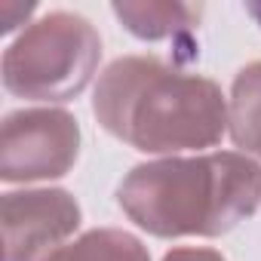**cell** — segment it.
Returning <instances> with one entry per match:
<instances>
[{
    "label": "cell",
    "instance_id": "6da1fadb",
    "mask_svg": "<svg viewBox=\"0 0 261 261\" xmlns=\"http://www.w3.org/2000/svg\"><path fill=\"white\" fill-rule=\"evenodd\" d=\"M92 114L108 136L142 154L215 148L227 133L221 86L157 56H123L95 83Z\"/></svg>",
    "mask_w": 261,
    "mask_h": 261
},
{
    "label": "cell",
    "instance_id": "7a4b0ae2",
    "mask_svg": "<svg viewBox=\"0 0 261 261\" xmlns=\"http://www.w3.org/2000/svg\"><path fill=\"white\" fill-rule=\"evenodd\" d=\"M117 203L151 237H221L255 215L261 166L240 151L139 163L120 181Z\"/></svg>",
    "mask_w": 261,
    "mask_h": 261
},
{
    "label": "cell",
    "instance_id": "3957f363",
    "mask_svg": "<svg viewBox=\"0 0 261 261\" xmlns=\"http://www.w3.org/2000/svg\"><path fill=\"white\" fill-rule=\"evenodd\" d=\"M101 62L95 25L77 13L53 10L31 22L4 53V89L31 101L77 98Z\"/></svg>",
    "mask_w": 261,
    "mask_h": 261
},
{
    "label": "cell",
    "instance_id": "277c9868",
    "mask_svg": "<svg viewBox=\"0 0 261 261\" xmlns=\"http://www.w3.org/2000/svg\"><path fill=\"white\" fill-rule=\"evenodd\" d=\"M80 157V123L62 108H25L4 117L0 129V178L49 181L74 169Z\"/></svg>",
    "mask_w": 261,
    "mask_h": 261
},
{
    "label": "cell",
    "instance_id": "5b68a950",
    "mask_svg": "<svg viewBox=\"0 0 261 261\" xmlns=\"http://www.w3.org/2000/svg\"><path fill=\"white\" fill-rule=\"evenodd\" d=\"M4 261H46L80 227V203L65 188L7 191L0 203Z\"/></svg>",
    "mask_w": 261,
    "mask_h": 261
},
{
    "label": "cell",
    "instance_id": "8992f818",
    "mask_svg": "<svg viewBox=\"0 0 261 261\" xmlns=\"http://www.w3.org/2000/svg\"><path fill=\"white\" fill-rule=\"evenodd\" d=\"M114 16L123 22L129 34L139 40H166L191 31L200 22L203 7L194 4H136V0H123L111 7Z\"/></svg>",
    "mask_w": 261,
    "mask_h": 261
},
{
    "label": "cell",
    "instance_id": "52a82bcc",
    "mask_svg": "<svg viewBox=\"0 0 261 261\" xmlns=\"http://www.w3.org/2000/svg\"><path fill=\"white\" fill-rule=\"evenodd\" d=\"M227 129L243 154L261 157V62H252L237 71L230 83Z\"/></svg>",
    "mask_w": 261,
    "mask_h": 261
},
{
    "label": "cell",
    "instance_id": "ba28073f",
    "mask_svg": "<svg viewBox=\"0 0 261 261\" xmlns=\"http://www.w3.org/2000/svg\"><path fill=\"white\" fill-rule=\"evenodd\" d=\"M46 261H151L148 246L120 227H95L56 249Z\"/></svg>",
    "mask_w": 261,
    "mask_h": 261
},
{
    "label": "cell",
    "instance_id": "9c48e42d",
    "mask_svg": "<svg viewBox=\"0 0 261 261\" xmlns=\"http://www.w3.org/2000/svg\"><path fill=\"white\" fill-rule=\"evenodd\" d=\"M163 261H227L221 252L215 249H203V246H178V249H169L163 255Z\"/></svg>",
    "mask_w": 261,
    "mask_h": 261
},
{
    "label": "cell",
    "instance_id": "30bf717a",
    "mask_svg": "<svg viewBox=\"0 0 261 261\" xmlns=\"http://www.w3.org/2000/svg\"><path fill=\"white\" fill-rule=\"evenodd\" d=\"M246 13L255 19V25L261 28V0H249V4H246Z\"/></svg>",
    "mask_w": 261,
    "mask_h": 261
}]
</instances>
